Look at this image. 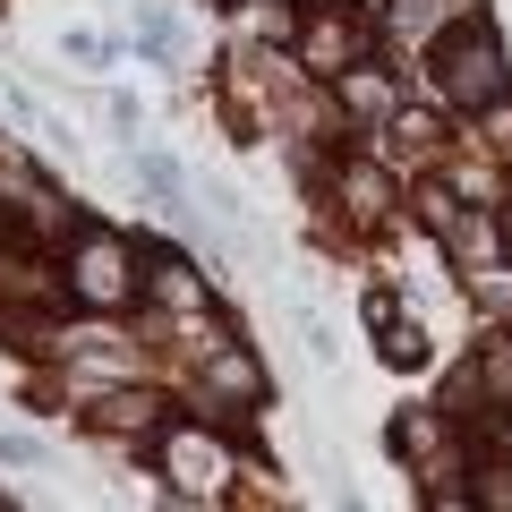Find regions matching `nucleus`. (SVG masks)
<instances>
[{
    "label": "nucleus",
    "instance_id": "f257e3e1",
    "mask_svg": "<svg viewBox=\"0 0 512 512\" xmlns=\"http://www.w3.org/2000/svg\"><path fill=\"white\" fill-rule=\"evenodd\" d=\"M436 94L444 103H461V111H487L495 94H504V52H495V35H444V52H436Z\"/></svg>",
    "mask_w": 512,
    "mask_h": 512
},
{
    "label": "nucleus",
    "instance_id": "f03ea898",
    "mask_svg": "<svg viewBox=\"0 0 512 512\" xmlns=\"http://www.w3.org/2000/svg\"><path fill=\"white\" fill-rule=\"evenodd\" d=\"M163 470H171L180 495H214L222 478H231V453H222L205 427H171V436H163Z\"/></svg>",
    "mask_w": 512,
    "mask_h": 512
},
{
    "label": "nucleus",
    "instance_id": "7ed1b4c3",
    "mask_svg": "<svg viewBox=\"0 0 512 512\" xmlns=\"http://www.w3.org/2000/svg\"><path fill=\"white\" fill-rule=\"evenodd\" d=\"M77 299H86V308H120L128 299V248L111 231H94L86 248H77Z\"/></svg>",
    "mask_w": 512,
    "mask_h": 512
},
{
    "label": "nucleus",
    "instance_id": "20e7f679",
    "mask_svg": "<svg viewBox=\"0 0 512 512\" xmlns=\"http://www.w3.org/2000/svg\"><path fill=\"white\" fill-rule=\"evenodd\" d=\"M436 231H444V248H453V265H470V274H487V265H495V222L487 214H461V205H453Z\"/></svg>",
    "mask_w": 512,
    "mask_h": 512
},
{
    "label": "nucleus",
    "instance_id": "39448f33",
    "mask_svg": "<svg viewBox=\"0 0 512 512\" xmlns=\"http://www.w3.org/2000/svg\"><path fill=\"white\" fill-rule=\"evenodd\" d=\"M342 103L359 120H393V77L384 69H342Z\"/></svg>",
    "mask_w": 512,
    "mask_h": 512
},
{
    "label": "nucleus",
    "instance_id": "423d86ee",
    "mask_svg": "<svg viewBox=\"0 0 512 512\" xmlns=\"http://www.w3.org/2000/svg\"><path fill=\"white\" fill-rule=\"evenodd\" d=\"M205 384H214V393H231V402L265 393V376H256V359H248V350H214V359H205Z\"/></svg>",
    "mask_w": 512,
    "mask_h": 512
},
{
    "label": "nucleus",
    "instance_id": "0eeeda50",
    "mask_svg": "<svg viewBox=\"0 0 512 512\" xmlns=\"http://www.w3.org/2000/svg\"><path fill=\"white\" fill-rule=\"evenodd\" d=\"M350 43H359V35H350L342 18H316L299 52H308V69H333V77H342V69H350Z\"/></svg>",
    "mask_w": 512,
    "mask_h": 512
},
{
    "label": "nucleus",
    "instance_id": "6e6552de",
    "mask_svg": "<svg viewBox=\"0 0 512 512\" xmlns=\"http://www.w3.org/2000/svg\"><path fill=\"white\" fill-rule=\"evenodd\" d=\"M453 9H461V0H393V26H402L410 43H427L436 26H453Z\"/></svg>",
    "mask_w": 512,
    "mask_h": 512
},
{
    "label": "nucleus",
    "instance_id": "1a4fd4ad",
    "mask_svg": "<svg viewBox=\"0 0 512 512\" xmlns=\"http://www.w3.org/2000/svg\"><path fill=\"white\" fill-rule=\"evenodd\" d=\"M470 384H487L495 402H512V342H504V333H495V342L470 359Z\"/></svg>",
    "mask_w": 512,
    "mask_h": 512
},
{
    "label": "nucleus",
    "instance_id": "9d476101",
    "mask_svg": "<svg viewBox=\"0 0 512 512\" xmlns=\"http://www.w3.org/2000/svg\"><path fill=\"white\" fill-rule=\"evenodd\" d=\"M154 299H163V308H197V299H205V282L188 274L180 256H163V265H154Z\"/></svg>",
    "mask_w": 512,
    "mask_h": 512
},
{
    "label": "nucleus",
    "instance_id": "9b49d317",
    "mask_svg": "<svg viewBox=\"0 0 512 512\" xmlns=\"http://www.w3.org/2000/svg\"><path fill=\"white\" fill-rule=\"evenodd\" d=\"M342 188H350V205H359V214H384V197H393V188H384V171H367V163H350Z\"/></svg>",
    "mask_w": 512,
    "mask_h": 512
},
{
    "label": "nucleus",
    "instance_id": "f8f14e48",
    "mask_svg": "<svg viewBox=\"0 0 512 512\" xmlns=\"http://www.w3.org/2000/svg\"><path fill=\"white\" fill-rule=\"evenodd\" d=\"M103 427H154V402H146V393H111V402H103Z\"/></svg>",
    "mask_w": 512,
    "mask_h": 512
},
{
    "label": "nucleus",
    "instance_id": "ddd939ff",
    "mask_svg": "<svg viewBox=\"0 0 512 512\" xmlns=\"http://www.w3.org/2000/svg\"><path fill=\"white\" fill-rule=\"evenodd\" d=\"M393 137H402V154H436V120H427V111H402Z\"/></svg>",
    "mask_w": 512,
    "mask_h": 512
},
{
    "label": "nucleus",
    "instance_id": "4468645a",
    "mask_svg": "<svg viewBox=\"0 0 512 512\" xmlns=\"http://www.w3.org/2000/svg\"><path fill=\"white\" fill-rule=\"evenodd\" d=\"M384 359H393V367H419V359H427L419 325H384Z\"/></svg>",
    "mask_w": 512,
    "mask_h": 512
},
{
    "label": "nucleus",
    "instance_id": "2eb2a0df",
    "mask_svg": "<svg viewBox=\"0 0 512 512\" xmlns=\"http://www.w3.org/2000/svg\"><path fill=\"white\" fill-rule=\"evenodd\" d=\"M487 146L512 154V94H495V103H487Z\"/></svg>",
    "mask_w": 512,
    "mask_h": 512
},
{
    "label": "nucleus",
    "instance_id": "dca6fc26",
    "mask_svg": "<svg viewBox=\"0 0 512 512\" xmlns=\"http://www.w3.org/2000/svg\"><path fill=\"white\" fill-rule=\"evenodd\" d=\"M504 256H512V231H504Z\"/></svg>",
    "mask_w": 512,
    "mask_h": 512
}]
</instances>
